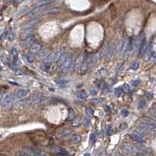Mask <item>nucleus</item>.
Returning a JSON list of instances; mask_svg holds the SVG:
<instances>
[{"label": "nucleus", "instance_id": "obj_20", "mask_svg": "<svg viewBox=\"0 0 156 156\" xmlns=\"http://www.w3.org/2000/svg\"><path fill=\"white\" fill-rule=\"evenodd\" d=\"M53 61H54V54H49L45 59V62H47L48 64H52V62Z\"/></svg>", "mask_w": 156, "mask_h": 156}, {"label": "nucleus", "instance_id": "obj_38", "mask_svg": "<svg viewBox=\"0 0 156 156\" xmlns=\"http://www.w3.org/2000/svg\"><path fill=\"white\" fill-rule=\"evenodd\" d=\"M150 114L152 116H154V117L156 118V109H153L150 110Z\"/></svg>", "mask_w": 156, "mask_h": 156}, {"label": "nucleus", "instance_id": "obj_30", "mask_svg": "<svg viewBox=\"0 0 156 156\" xmlns=\"http://www.w3.org/2000/svg\"><path fill=\"white\" fill-rule=\"evenodd\" d=\"M86 113H87L88 116H93V114H94V111H93V109H92L91 108L88 107L87 109H86Z\"/></svg>", "mask_w": 156, "mask_h": 156}, {"label": "nucleus", "instance_id": "obj_22", "mask_svg": "<svg viewBox=\"0 0 156 156\" xmlns=\"http://www.w3.org/2000/svg\"><path fill=\"white\" fill-rule=\"evenodd\" d=\"M150 58H151V48H148L147 49V51L145 52V58L144 59L146 61L149 60Z\"/></svg>", "mask_w": 156, "mask_h": 156}, {"label": "nucleus", "instance_id": "obj_32", "mask_svg": "<svg viewBox=\"0 0 156 156\" xmlns=\"http://www.w3.org/2000/svg\"><path fill=\"white\" fill-rule=\"evenodd\" d=\"M139 68V63L138 62H133V63H132V65H131V69H133V70H136V69H137Z\"/></svg>", "mask_w": 156, "mask_h": 156}, {"label": "nucleus", "instance_id": "obj_4", "mask_svg": "<svg viewBox=\"0 0 156 156\" xmlns=\"http://www.w3.org/2000/svg\"><path fill=\"white\" fill-rule=\"evenodd\" d=\"M52 151L57 154L59 155H61V156H68L69 155V153L68 151L64 149L63 147H59V146H54L52 147Z\"/></svg>", "mask_w": 156, "mask_h": 156}, {"label": "nucleus", "instance_id": "obj_23", "mask_svg": "<svg viewBox=\"0 0 156 156\" xmlns=\"http://www.w3.org/2000/svg\"><path fill=\"white\" fill-rule=\"evenodd\" d=\"M17 156H33V155L26 151H20L17 153Z\"/></svg>", "mask_w": 156, "mask_h": 156}, {"label": "nucleus", "instance_id": "obj_5", "mask_svg": "<svg viewBox=\"0 0 156 156\" xmlns=\"http://www.w3.org/2000/svg\"><path fill=\"white\" fill-rule=\"evenodd\" d=\"M147 39L146 38H144L142 40H141L140 43V48H139V52H138V55L139 56H141L143 54L145 53V52L147 51Z\"/></svg>", "mask_w": 156, "mask_h": 156}, {"label": "nucleus", "instance_id": "obj_33", "mask_svg": "<svg viewBox=\"0 0 156 156\" xmlns=\"http://www.w3.org/2000/svg\"><path fill=\"white\" fill-rule=\"evenodd\" d=\"M83 125L84 126H86V127L89 126V125H90V120L88 119H87V118L84 119V120H83Z\"/></svg>", "mask_w": 156, "mask_h": 156}, {"label": "nucleus", "instance_id": "obj_11", "mask_svg": "<svg viewBox=\"0 0 156 156\" xmlns=\"http://www.w3.org/2000/svg\"><path fill=\"white\" fill-rule=\"evenodd\" d=\"M38 22V19L36 18V19H33L32 20H31L30 22L27 23L24 26V30H29L31 29V27H33L34 26L36 25V24Z\"/></svg>", "mask_w": 156, "mask_h": 156}, {"label": "nucleus", "instance_id": "obj_2", "mask_svg": "<svg viewBox=\"0 0 156 156\" xmlns=\"http://www.w3.org/2000/svg\"><path fill=\"white\" fill-rule=\"evenodd\" d=\"M13 95L11 93H6L4 94L1 99H0V105H2V107L3 108H8L11 105L12 102H13Z\"/></svg>", "mask_w": 156, "mask_h": 156}, {"label": "nucleus", "instance_id": "obj_46", "mask_svg": "<svg viewBox=\"0 0 156 156\" xmlns=\"http://www.w3.org/2000/svg\"><path fill=\"white\" fill-rule=\"evenodd\" d=\"M0 156H9V155H6V154H2V155H0Z\"/></svg>", "mask_w": 156, "mask_h": 156}, {"label": "nucleus", "instance_id": "obj_43", "mask_svg": "<svg viewBox=\"0 0 156 156\" xmlns=\"http://www.w3.org/2000/svg\"><path fill=\"white\" fill-rule=\"evenodd\" d=\"M123 87L126 88V91H130V90H129L130 88H129V87H128V85H126V84H125Z\"/></svg>", "mask_w": 156, "mask_h": 156}, {"label": "nucleus", "instance_id": "obj_42", "mask_svg": "<svg viewBox=\"0 0 156 156\" xmlns=\"http://www.w3.org/2000/svg\"><path fill=\"white\" fill-rule=\"evenodd\" d=\"M89 93L91 95H95L97 94V91H95V89H91L89 91Z\"/></svg>", "mask_w": 156, "mask_h": 156}, {"label": "nucleus", "instance_id": "obj_1", "mask_svg": "<svg viewBox=\"0 0 156 156\" xmlns=\"http://www.w3.org/2000/svg\"><path fill=\"white\" fill-rule=\"evenodd\" d=\"M72 63H73V56L70 55H67L66 57L64 59V61H63V62L59 66L61 73H66L67 71H69L70 66H72Z\"/></svg>", "mask_w": 156, "mask_h": 156}, {"label": "nucleus", "instance_id": "obj_45", "mask_svg": "<svg viewBox=\"0 0 156 156\" xmlns=\"http://www.w3.org/2000/svg\"><path fill=\"white\" fill-rule=\"evenodd\" d=\"M84 156H90V155H89V154H85Z\"/></svg>", "mask_w": 156, "mask_h": 156}, {"label": "nucleus", "instance_id": "obj_31", "mask_svg": "<svg viewBox=\"0 0 156 156\" xmlns=\"http://www.w3.org/2000/svg\"><path fill=\"white\" fill-rule=\"evenodd\" d=\"M76 97L78 98H80V99H82V100H84V99H86L88 95L86 94H84V93H81V94H78L76 95Z\"/></svg>", "mask_w": 156, "mask_h": 156}, {"label": "nucleus", "instance_id": "obj_25", "mask_svg": "<svg viewBox=\"0 0 156 156\" xmlns=\"http://www.w3.org/2000/svg\"><path fill=\"white\" fill-rule=\"evenodd\" d=\"M25 57H26V59L28 62H33L34 59L33 57V55L31 54H26L25 55Z\"/></svg>", "mask_w": 156, "mask_h": 156}, {"label": "nucleus", "instance_id": "obj_15", "mask_svg": "<svg viewBox=\"0 0 156 156\" xmlns=\"http://www.w3.org/2000/svg\"><path fill=\"white\" fill-rule=\"evenodd\" d=\"M28 94V92L27 90H24V89H20L17 91V98L19 99H22V98H24Z\"/></svg>", "mask_w": 156, "mask_h": 156}, {"label": "nucleus", "instance_id": "obj_34", "mask_svg": "<svg viewBox=\"0 0 156 156\" xmlns=\"http://www.w3.org/2000/svg\"><path fill=\"white\" fill-rule=\"evenodd\" d=\"M95 133H92L91 134V137H90V141H91V143H94L95 141Z\"/></svg>", "mask_w": 156, "mask_h": 156}, {"label": "nucleus", "instance_id": "obj_36", "mask_svg": "<svg viewBox=\"0 0 156 156\" xmlns=\"http://www.w3.org/2000/svg\"><path fill=\"white\" fill-rule=\"evenodd\" d=\"M121 114L123 117H126V116H128V115H129V112L127 110H126V109H124V110L122 111Z\"/></svg>", "mask_w": 156, "mask_h": 156}, {"label": "nucleus", "instance_id": "obj_7", "mask_svg": "<svg viewBox=\"0 0 156 156\" xmlns=\"http://www.w3.org/2000/svg\"><path fill=\"white\" fill-rule=\"evenodd\" d=\"M45 100V98L40 94H34L31 97V102L33 104H40L43 102Z\"/></svg>", "mask_w": 156, "mask_h": 156}, {"label": "nucleus", "instance_id": "obj_21", "mask_svg": "<svg viewBox=\"0 0 156 156\" xmlns=\"http://www.w3.org/2000/svg\"><path fill=\"white\" fill-rule=\"evenodd\" d=\"M143 121H144V122H146V123H149V124H151V125H152V126H154L156 127V121H154V120L152 119H150V118H145V119H143Z\"/></svg>", "mask_w": 156, "mask_h": 156}, {"label": "nucleus", "instance_id": "obj_44", "mask_svg": "<svg viewBox=\"0 0 156 156\" xmlns=\"http://www.w3.org/2000/svg\"><path fill=\"white\" fill-rule=\"evenodd\" d=\"M135 156H145V155L143 154H141V153H137V154H135Z\"/></svg>", "mask_w": 156, "mask_h": 156}, {"label": "nucleus", "instance_id": "obj_6", "mask_svg": "<svg viewBox=\"0 0 156 156\" xmlns=\"http://www.w3.org/2000/svg\"><path fill=\"white\" fill-rule=\"evenodd\" d=\"M130 136L134 140L137 141V143H139V144H143L144 143V137L141 135V133H140L138 132H133L130 134Z\"/></svg>", "mask_w": 156, "mask_h": 156}, {"label": "nucleus", "instance_id": "obj_9", "mask_svg": "<svg viewBox=\"0 0 156 156\" xmlns=\"http://www.w3.org/2000/svg\"><path fill=\"white\" fill-rule=\"evenodd\" d=\"M41 50V45L38 43H34L30 47V52L31 54H38Z\"/></svg>", "mask_w": 156, "mask_h": 156}, {"label": "nucleus", "instance_id": "obj_14", "mask_svg": "<svg viewBox=\"0 0 156 156\" xmlns=\"http://www.w3.org/2000/svg\"><path fill=\"white\" fill-rule=\"evenodd\" d=\"M33 41H34V37L32 36V35H31V36H29V37L25 38V39L22 42V45L24 46H27V45H32L34 44Z\"/></svg>", "mask_w": 156, "mask_h": 156}, {"label": "nucleus", "instance_id": "obj_40", "mask_svg": "<svg viewBox=\"0 0 156 156\" xmlns=\"http://www.w3.org/2000/svg\"><path fill=\"white\" fill-rule=\"evenodd\" d=\"M80 125V122H79V120L78 119H75L73 120V126H78Z\"/></svg>", "mask_w": 156, "mask_h": 156}, {"label": "nucleus", "instance_id": "obj_28", "mask_svg": "<svg viewBox=\"0 0 156 156\" xmlns=\"http://www.w3.org/2000/svg\"><path fill=\"white\" fill-rule=\"evenodd\" d=\"M98 59V55H95L93 58H91V59L90 60V64H91V66L95 65V63L97 62Z\"/></svg>", "mask_w": 156, "mask_h": 156}, {"label": "nucleus", "instance_id": "obj_24", "mask_svg": "<svg viewBox=\"0 0 156 156\" xmlns=\"http://www.w3.org/2000/svg\"><path fill=\"white\" fill-rule=\"evenodd\" d=\"M147 103L144 100H140L138 103V109H143L146 107Z\"/></svg>", "mask_w": 156, "mask_h": 156}, {"label": "nucleus", "instance_id": "obj_16", "mask_svg": "<svg viewBox=\"0 0 156 156\" xmlns=\"http://www.w3.org/2000/svg\"><path fill=\"white\" fill-rule=\"evenodd\" d=\"M63 54H64V48L59 49L57 52H56L55 54H54V61L55 62H58L59 60V59L62 56Z\"/></svg>", "mask_w": 156, "mask_h": 156}, {"label": "nucleus", "instance_id": "obj_18", "mask_svg": "<svg viewBox=\"0 0 156 156\" xmlns=\"http://www.w3.org/2000/svg\"><path fill=\"white\" fill-rule=\"evenodd\" d=\"M11 55H12V59L14 62H16L18 59V53L17 50L16 48H12V52H11Z\"/></svg>", "mask_w": 156, "mask_h": 156}, {"label": "nucleus", "instance_id": "obj_35", "mask_svg": "<svg viewBox=\"0 0 156 156\" xmlns=\"http://www.w3.org/2000/svg\"><path fill=\"white\" fill-rule=\"evenodd\" d=\"M139 82H140V81L139 80H135V81H132V86H133V88H136L137 85L139 84Z\"/></svg>", "mask_w": 156, "mask_h": 156}, {"label": "nucleus", "instance_id": "obj_29", "mask_svg": "<svg viewBox=\"0 0 156 156\" xmlns=\"http://www.w3.org/2000/svg\"><path fill=\"white\" fill-rule=\"evenodd\" d=\"M70 134H71V130H65L62 133V137H66L67 136H69Z\"/></svg>", "mask_w": 156, "mask_h": 156}, {"label": "nucleus", "instance_id": "obj_13", "mask_svg": "<svg viewBox=\"0 0 156 156\" xmlns=\"http://www.w3.org/2000/svg\"><path fill=\"white\" fill-rule=\"evenodd\" d=\"M60 12H61V10L59 8H51V9L44 10L41 13V14H55V13H59Z\"/></svg>", "mask_w": 156, "mask_h": 156}, {"label": "nucleus", "instance_id": "obj_10", "mask_svg": "<svg viewBox=\"0 0 156 156\" xmlns=\"http://www.w3.org/2000/svg\"><path fill=\"white\" fill-rule=\"evenodd\" d=\"M49 50L48 48H45V49H41V52L38 53V59L41 60V59H45L47 56L49 55Z\"/></svg>", "mask_w": 156, "mask_h": 156}, {"label": "nucleus", "instance_id": "obj_27", "mask_svg": "<svg viewBox=\"0 0 156 156\" xmlns=\"http://www.w3.org/2000/svg\"><path fill=\"white\" fill-rule=\"evenodd\" d=\"M75 117V112L74 111L71 109H69V116H68V119L69 120H72Z\"/></svg>", "mask_w": 156, "mask_h": 156}, {"label": "nucleus", "instance_id": "obj_12", "mask_svg": "<svg viewBox=\"0 0 156 156\" xmlns=\"http://www.w3.org/2000/svg\"><path fill=\"white\" fill-rule=\"evenodd\" d=\"M123 151L125 154H130L134 153V151H135V148H134V147H133L131 145H125L123 147Z\"/></svg>", "mask_w": 156, "mask_h": 156}, {"label": "nucleus", "instance_id": "obj_3", "mask_svg": "<svg viewBox=\"0 0 156 156\" xmlns=\"http://www.w3.org/2000/svg\"><path fill=\"white\" fill-rule=\"evenodd\" d=\"M138 128L141 130V131H144V132H147V133H152V132H154L156 130V127L147 123L146 122H144L142 121L141 123H139L138 125Z\"/></svg>", "mask_w": 156, "mask_h": 156}, {"label": "nucleus", "instance_id": "obj_26", "mask_svg": "<svg viewBox=\"0 0 156 156\" xmlns=\"http://www.w3.org/2000/svg\"><path fill=\"white\" fill-rule=\"evenodd\" d=\"M122 93H123V88H117L115 89V95H116V97H119L120 95H122Z\"/></svg>", "mask_w": 156, "mask_h": 156}, {"label": "nucleus", "instance_id": "obj_39", "mask_svg": "<svg viewBox=\"0 0 156 156\" xmlns=\"http://www.w3.org/2000/svg\"><path fill=\"white\" fill-rule=\"evenodd\" d=\"M112 133V127L111 126H109L107 128V134L108 135H111Z\"/></svg>", "mask_w": 156, "mask_h": 156}, {"label": "nucleus", "instance_id": "obj_37", "mask_svg": "<svg viewBox=\"0 0 156 156\" xmlns=\"http://www.w3.org/2000/svg\"><path fill=\"white\" fill-rule=\"evenodd\" d=\"M7 38H8L10 41H13L14 39V34L13 33H10L8 34V36H7Z\"/></svg>", "mask_w": 156, "mask_h": 156}, {"label": "nucleus", "instance_id": "obj_17", "mask_svg": "<svg viewBox=\"0 0 156 156\" xmlns=\"http://www.w3.org/2000/svg\"><path fill=\"white\" fill-rule=\"evenodd\" d=\"M88 60L87 62H85L82 63L81 66V67H80V72H81V75L85 74V73H87V71H88Z\"/></svg>", "mask_w": 156, "mask_h": 156}, {"label": "nucleus", "instance_id": "obj_8", "mask_svg": "<svg viewBox=\"0 0 156 156\" xmlns=\"http://www.w3.org/2000/svg\"><path fill=\"white\" fill-rule=\"evenodd\" d=\"M106 52V55H105L106 59L109 60L112 57L113 52H114V45H113V44H109L107 46V48H106V52Z\"/></svg>", "mask_w": 156, "mask_h": 156}, {"label": "nucleus", "instance_id": "obj_41", "mask_svg": "<svg viewBox=\"0 0 156 156\" xmlns=\"http://www.w3.org/2000/svg\"><path fill=\"white\" fill-rule=\"evenodd\" d=\"M56 82H57V84H66L68 82V81H65V80H56Z\"/></svg>", "mask_w": 156, "mask_h": 156}, {"label": "nucleus", "instance_id": "obj_19", "mask_svg": "<svg viewBox=\"0 0 156 156\" xmlns=\"http://www.w3.org/2000/svg\"><path fill=\"white\" fill-rule=\"evenodd\" d=\"M70 140L72 141L73 143H79L81 141V137L77 134H73V135L70 136Z\"/></svg>", "mask_w": 156, "mask_h": 156}]
</instances>
